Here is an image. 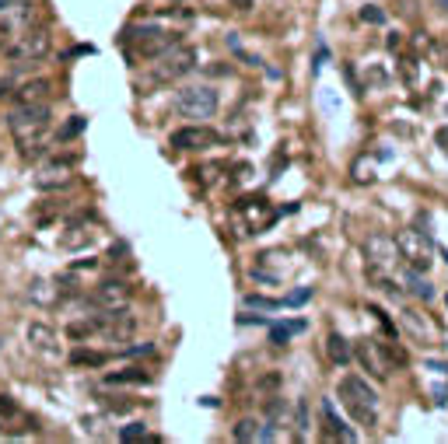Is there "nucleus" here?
<instances>
[{
	"mask_svg": "<svg viewBox=\"0 0 448 444\" xmlns=\"http://www.w3.org/2000/svg\"><path fill=\"white\" fill-rule=\"evenodd\" d=\"M49 126V105L46 102H14V109L7 112V130L14 137L18 147L36 144Z\"/></svg>",
	"mask_w": 448,
	"mask_h": 444,
	"instance_id": "f257e3e1",
	"label": "nucleus"
},
{
	"mask_svg": "<svg viewBox=\"0 0 448 444\" xmlns=\"http://www.w3.org/2000/svg\"><path fill=\"white\" fill-rule=\"evenodd\" d=\"M340 399H343L347 413L361 427H375V420H378V392L368 385L365 378H358V374L340 378Z\"/></svg>",
	"mask_w": 448,
	"mask_h": 444,
	"instance_id": "f03ea898",
	"label": "nucleus"
},
{
	"mask_svg": "<svg viewBox=\"0 0 448 444\" xmlns=\"http://www.w3.org/2000/svg\"><path fill=\"white\" fill-rule=\"evenodd\" d=\"M193 67H197V49L175 42L168 53L158 56V63H155L151 74H147V84H140V88H162V84H172V81H179V78H186Z\"/></svg>",
	"mask_w": 448,
	"mask_h": 444,
	"instance_id": "7ed1b4c3",
	"label": "nucleus"
},
{
	"mask_svg": "<svg viewBox=\"0 0 448 444\" xmlns=\"http://www.w3.org/2000/svg\"><path fill=\"white\" fill-rule=\"evenodd\" d=\"M172 109L182 116V120H210L217 112V91L207 88V84H189V88H179L175 98H172Z\"/></svg>",
	"mask_w": 448,
	"mask_h": 444,
	"instance_id": "20e7f679",
	"label": "nucleus"
},
{
	"mask_svg": "<svg viewBox=\"0 0 448 444\" xmlns=\"http://www.w3.org/2000/svg\"><path fill=\"white\" fill-rule=\"evenodd\" d=\"M396 248H400V259H407V263H410V270L427 273V270H431V263H434V242H431L424 231H417V228L400 231Z\"/></svg>",
	"mask_w": 448,
	"mask_h": 444,
	"instance_id": "39448f33",
	"label": "nucleus"
},
{
	"mask_svg": "<svg viewBox=\"0 0 448 444\" xmlns=\"http://www.w3.org/2000/svg\"><path fill=\"white\" fill-rule=\"evenodd\" d=\"M91 325H95V332H102L113 343H126L133 336V329H137L133 315L126 308H102L98 315H91Z\"/></svg>",
	"mask_w": 448,
	"mask_h": 444,
	"instance_id": "423d86ee",
	"label": "nucleus"
},
{
	"mask_svg": "<svg viewBox=\"0 0 448 444\" xmlns=\"http://www.w3.org/2000/svg\"><path fill=\"white\" fill-rule=\"evenodd\" d=\"M354 357L358 364L365 367L371 378H389V371H392V361H389V354H385V343H378V339H361L358 347H354Z\"/></svg>",
	"mask_w": 448,
	"mask_h": 444,
	"instance_id": "0eeeda50",
	"label": "nucleus"
},
{
	"mask_svg": "<svg viewBox=\"0 0 448 444\" xmlns=\"http://www.w3.org/2000/svg\"><path fill=\"white\" fill-rule=\"evenodd\" d=\"M365 255H368V270L371 273H389L400 259V248L396 238H385V235H371L365 242Z\"/></svg>",
	"mask_w": 448,
	"mask_h": 444,
	"instance_id": "6e6552de",
	"label": "nucleus"
},
{
	"mask_svg": "<svg viewBox=\"0 0 448 444\" xmlns=\"http://www.w3.org/2000/svg\"><path fill=\"white\" fill-rule=\"evenodd\" d=\"M130 297H133V287L123 280V277H113V280H102L95 290H91V305L95 308H126L130 305Z\"/></svg>",
	"mask_w": 448,
	"mask_h": 444,
	"instance_id": "1a4fd4ad",
	"label": "nucleus"
},
{
	"mask_svg": "<svg viewBox=\"0 0 448 444\" xmlns=\"http://www.w3.org/2000/svg\"><path fill=\"white\" fill-rule=\"evenodd\" d=\"M49 49H53V36L46 28H28L18 39V46H11V56L14 60H42Z\"/></svg>",
	"mask_w": 448,
	"mask_h": 444,
	"instance_id": "9d476101",
	"label": "nucleus"
},
{
	"mask_svg": "<svg viewBox=\"0 0 448 444\" xmlns=\"http://www.w3.org/2000/svg\"><path fill=\"white\" fill-rule=\"evenodd\" d=\"M168 144L175 147V151H204L210 144H217V133H210L207 126H182V130H175L172 137H168Z\"/></svg>",
	"mask_w": 448,
	"mask_h": 444,
	"instance_id": "9b49d317",
	"label": "nucleus"
},
{
	"mask_svg": "<svg viewBox=\"0 0 448 444\" xmlns=\"http://www.w3.org/2000/svg\"><path fill=\"white\" fill-rule=\"evenodd\" d=\"M239 217L249 221V224H245L249 235H259V231H266V228L277 221V210H270L266 200H245V203H239Z\"/></svg>",
	"mask_w": 448,
	"mask_h": 444,
	"instance_id": "f8f14e48",
	"label": "nucleus"
},
{
	"mask_svg": "<svg viewBox=\"0 0 448 444\" xmlns=\"http://www.w3.org/2000/svg\"><path fill=\"white\" fill-rule=\"evenodd\" d=\"M323 420H326V434H329V438H336V441H354V438H358V434H354V430H350V427L336 416V409H333L329 399L323 403Z\"/></svg>",
	"mask_w": 448,
	"mask_h": 444,
	"instance_id": "ddd939ff",
	"label": "nucleus"
},
{
	"mask_svg": "<svg viewBox=\"0 0 448 444\" xmlns=\"http://www.w3.org/2000/svg\"><path fill=\"white\" fill-rule=\"evenodd\" d=\"M25 336H28V343H32L36 350H42V354H53V350H56V332H53L49 325L32 322L25 329Z\"/></svg>",
	"mask_w": 448,
	"mask_h": 444,
	"instance_id": "4468645a",
	"label": "nucleus"
},
{
	"mask_svg": "<svg viewBox=\"0 0 448 444\" xmlns=\"http://www.w3.org/2000/svg\"><path fill=\"white\" fill-rule=\"evenodd\" d=\"M403 322H407V329L413 332V339H417L420 347H427V343L434 339V332H438L434 325H427V322H424V315H420V312H413V308H410L407 315H403Z\"/></svg>",
	"mask_w": 448,
	"mask_h": 444,
	"instance_id": "2eb2a0df",
	"label": "nucleus"
},
{
	"mask_svg": "<svg viewBox=\"0 0 448 444\" xmlns=\"http://www.w3.org/2000/svg\"><path fill=\"white\" fill-rule=\"evenodd\" d=\"M326 354H329V361L333 364H350V357H354V350H350V343L340 336V332H329V339H326Z\"/></svg>",
	"mask_w": 448,
	"mask_h": 444,
	"instance_id": "dca6fc26",
	"label": "nucleus"
},
{
	"mask_svg": "<svg viewBox=\"0 0 448 444\" xmlns=\"http://www.w3.org/2000/svg\"><path fill=\"white\" fill-rule=\"evenodd\" d=\"M49 88L53 84L46 81V78H36V81H28L21 91H14V102H42V98H49Z\"/></svg>",
	"mask_w": 448,
	"mask_h": 444,
	"instance_id": "f3484780",
	"label": "nucleus"
},
{
	"mask_svg": "<svg viewBox=\"0 0 448 444\" xmlns=\"http://www.w3.org/2000/svg\"><path fill=\"white\" fill-rule=\"evenodd\" d=\"M147 381H151V374L144 367H126V371H116L105 378V385H147Z\"/></svg>",
	"mask_w": 448,
	"mask_h": 444,
	"instance_id": "a211bd4d",
	"label": "nucleus"
},
{
	"mask_svg": "<svg viewBox=\"0 0 448 444\" xmlns=\"http://www.w3.org/2000/svg\"><path fill=\"white\" fill-rule=\"evenodd\" d=\"M407 287L413 297H420V301H434V290H431V283L420 277V270H410L407 273Z\"/></svg>",
	"mask_w": 448,
	"mask_h": 444,
	"instance_id": "6ab92c4d",
	"label": "nucleus"
},
{
	"mask_svg": "<svg viewBox=\"0 0 448 444\" xmlns=\"http://www.w3.org/2000/svg\"><path fill=\"white\" fill-rule=\"evenodd\" d=\"M245 308H256V312H277V308H284V301H277V297H263V294H245Z\"/></svg>",
	"mask_w": 448,
	"mask_h": 444,
	"instance_id": "aec40b11",
	"label": "nucleus"
},
{
	"mask_svg": "<svg viewBox=\"0 0 448 444\" xmlns=\"http://www.w3.org/2000/svg\"><path fill=\"white\" fill-rule=\"evenodd\" d=\"M305 322H291V325H274L270 329V343L274 347H287V339H291V332H301Z\"/></svg>",
	"mask_w": 448,
	"mask_h": 444,
	"instance_id": "412c9836",
	"label": "nucleus"
},
{
	"mask_svg": "<svg viewBox=\"0 0 448 444\" xmlns=\"http://www.w3.org/2000/svg\"><path fill=\"white\" fill-rule=\"evenodd\" d=\"M84 126H88V120H84V116H71V122H67V126L56 133V144H67V140H74Z\"/></svg>",
	"mask_w": 448,
	"mask_h": 444,
	"instance_id": "4be33fe9",
	"label": "nucleus"
},
{
	"mask_svg": "<svg viewBox=\"0 0 448 444\" xmlns=\"http://www.w3.org/2000/svg\"><path fill=\"white\" fill-rule=\"evenodd\" d=\"M74 364H88V367H102V364L109 361V354H98V350H74Z\"/></svg>",
	"mask_w": 448,
	"mask_h": 444,
	"instance_id": "5701e85b",
	"label": "nucleus"
},
{
	"mask_svg": "<svg viewBox=\"0 0 448 444\" xmlns=\"http://www.w3.org/2000/svg\"><path fill=\"white\" fill-rule=\"evenodd\" d=\"M256 434H259V430H256V420H239L235 430H231L235 441H256Z\"/></svg>",
	"mask_w": 448,
	"mask_h": 444,
	"instance_id": "b1692460",
	"label": "nucleus"
},
{
	"mask_svg": "<svg viewBox=\"0 0 448 444\" xmlns=\"http://www.w3.org/2000/svg\"><path fill=\"white\" fill-rule=\"evenodd\" d=\"M46 287H49V283H32V287H28V297H32V301H39V305L56 301L60 294H56V290H46Z\"/></svg>",
	"mask_w": 448,
	"mask_h": 444,
	"instance_id": "393cba45",
	"label": "nucleus"
},
{
	"mask_svg": "<svg viewBox=\"0 0 448 444\" xmlns=\"http://www.w3.org/2000/svg\"><path fill=\"white\" fill-rule=\"evenodd\" d=\"M81 235H63V248H81V245H91V231H84V228H78Z\"/></svg>",
	"mask_w": 448,
	"mask_h": 444,
	"instance_id": "a878e982",
	"label": "nucleus"
},
{
	"mask_svg": "<svg viewBox=\"0 0 448 444\" xmlns=\"http://www.w3.org/2000/svg\"><path fill=\"white\" fill-rule=\"evenodd\" d=\"M137 438H147V427H144V423H126L120 430V441H137Z\"/></svg>",
	"mask_w": 448,
	"mask_h": 444,
	"instance_id": "bb28decb",
	"label": "nucleus"
},
{
	"mask_svg": "<svg viewBox=\"0 0 448 444\" xmlns=\"http://www.w3.org/2000/svg\"><path fill=\"white\" fill-rule=\"evenodd\" d=\"M91 332H95V325H91V319H84V322L67 325V336H71V339H84V336H91Z\"/></svg>",
	"mask_w": 448,
	"mask_h": 444,
	"instance_id": "cd10ccee",
	"label": "nucleus"
},
{
	"mask_svg": "<svg viewBox=\"0 0 448 444\" xmlns=\"http://www.w3.org/2000/svg\"><path fill=\"white\" fill-rule=\"evenodd\" d=\"M312 297V287H301V290H291L284 297V305H291V308H298V305H305Z\"/></svg>",
	"mask_w": 448,
	"mask_h": 444,
	"instance_id": "c85d7f7f",
	"label": "nucleus"
},
{
	"mask_svg": "<svg viewBox=\"0 0 448 444\" xmlns=\"http://www.w3.org/2000/svg\"><path fill=\"white\" fill-rule=\"evenodd\" d=\"M123 354H126V357H140V354L147 357V354H155V343H137V347H126Z\"/></svg>",
	"mask_w": 448,
	"mask_h": 444,
	"instance_id": "c756f323",
	"label": "nucleus"
},
{
	"mask_svg": "<svg viewBox=\"0 0 448 444\" xmlns=\"http://www.w3.org/2000/svg\"><path fill=\"white\" fill-rule=\"evenodd\" d=\"M371 315H375V319H378V322H382V329H385V332H389V336H396V325L389 322V315H385V312H382V308H375V305H371Z\"/></svg>",
	"mask_w": 448,
	"mask_h": 444,
	"instance_id": "7c9ffc66",
	"label": "nucleus"
},
{
	"mask_svg": "<svg viewBox=\"0 0 448 444\" xmlns=\"http://www.w3.org/2000/svg\"><path fill=\"white\" fill-rule=\"evenodd\" d=\"M361 18L371 21V25H382V21H385V11H378V7H365V11H361Z\"/></svg>",
	"mask_w": 448,
	"mask_h": 444,
	"instance_id": "2f4dec72",
	"label": "nucleus"
},
{
	"mask_svg": "<svg viewBox=\"0 0 448 444\" xmlns=\"http://www.w3.org/2000/svg\"><path fill=\"white\" fill-rule=\"evenodd\" d=\"M18 413V403L11 396H0V416H14Z\"/></svg>",
	"mask_w": 448,
	"mask_h": 444,
	"instance_id": "473e14b6",
	"label": "nucleus"
},
{
	"mask_svg": "<svg viewBox=\"0 0 448 444\" xmlns=\"http://www.w3.org/2000/svg\"><path fill=\"white\" fill-rule=\"evenodd\" d=\"M105 409H109V413H130V409H133V403H126V399H123V403H116V399H105Z\"/></svg>",
	"mask_w": 448,
	"mask_h": 444,
	"instance_id": "72a5a7b5",
	"label": "nucleus"
},
{
	"mask_svg": "<svg viewBox=\"0 0 448 444\" xmlns=\"http://www.w3.org/2000/svg\"><path fill=\"white\" fill-rule=\"evenodd\" d=\"M434 403H438V406L448 403V388H434Z\"/></svg>",
	"mask_w": 448,
	"mask_h": 444,
	"instance_id": "f704fd0d",
	"label": "nucleus"
},
{
	"mask_svg": "<svg viewBox=\"0 0 448 444\" xmlns=\"http://www.w3.org/2000/svg\"><path fill=\"white\" fill-rule=\"evenodd\" d=\"M308 423H305V403H298V430H305Z\"/></svg>",
	"mask_w": 448,
	"mask_h": 444,
	"instance_id": "c9c22d12",
	"label": "nucleus"
},
{
	"mask_svg": "<svg viewBox=\"0 0 448 444\" xmlns=\"http://www.w3.org/2000/svg\"><path fill=\"white\" fill-rule=\"evenodd\" d=\"M427 367H431V371H442V374H448V361H427Z\"/></svg>",
	"mask_w": 448,
	"mask_h": 444,
	"instance_id": "e433bc0d",
	"label": "nucleus"
},
{
	"mask_svg": "<svg viewBox=\"0 0 448 444\" xmlns=\"http://www.w3.org/2000/svg\"><path fill=\"white\" fill-rule=\"evenodd\" d=\"M7 36H11V32H7V25H0V49L7 46Z\"/></svg>",
	"mask_w": 448,
	"mask_h": 444,
	"instance_id": "4c0bfd02",
	"label": "nucleus"
},
{
	"mask_svg": "<svg viewBox=\"0 0 448 444\" xmlns=\"http://www.w3.org/2000/svg\"><path fill=\"white\" fill-rule=\"evenodd\" d=\"M231 4H235L239 11H249V7H252V0H231Z\"/></svg>",
	"mask_w": 448,
	"mask_h": 444,
	"instance_id": "58836bf2",
	"label": "nucleus"
},
{
	"mask_svg": "<svg viewBox=\"0 0 448 444\" xmlns=\"http://www.w3.org/2000/svg\"><path fill=\"white\" fill-rule=\"evenodd\" d=\"M4 95H11V81H7V78L0 81V98H4Z\"/></svg>",
	"mask_w": 448,
	"mask_h": 444,
	"instance_id": "ea45409f",
	"label": "nucleus"
},
{
	"mask_svg": "<svg viewBox=\"0 0 448 444\" xmlns=\"http://www.w3.org/2000/svg\"><path fill=\"white\" fill-rule=\"evenodd\" d=\"M438 7H442V14L448 18V0H438Z\"/></svg>",
	"mask_w": 448,
	"mask_h": 444,
	"instance_id": "a19ab883",
	"label": "nucleus"
},
{
	"mask_svg": "<svg viewBox=\"0 0 448 444\" xmlns=\"http://www.w3.org/2000/svg\"><path fill=\"white\" fill-rule=\"evenodd\" d=\"M11 4H14V0H0V11H7V7H11Z\"/></svg>",
	"mask_w": 448,
	"mask_h": 444,
	"instance_id": "79ce46f5",
	"label": "nucleus"
}]
</instances>
